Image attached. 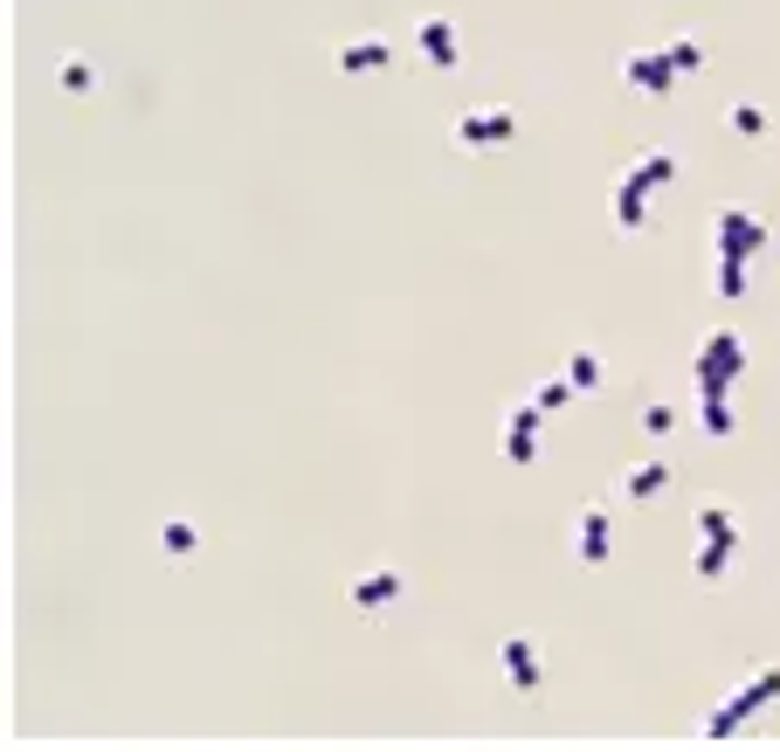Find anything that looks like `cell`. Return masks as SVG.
Instances as JSON below:
<instances>
[{"label": "cell", "instance_id": "d4e9b609", "mask_svg": "<svg viewBox=\"0 0 780 752\" xmlns=\"http://www.w3.org/2000/svg\"><path fill=\"white\" fill-rule=\"evenodd\" d=\"M642 428H649V435H670V428H678V407H670V401H649V407H642Z\"/></svg>", "mask_w": 780, "mask_h": 752}, {"label": "cell", "instance_id": "7c38bea8", "mask_svg": "<svg viewBox=\"0 0 780 752\" xmlns=\"http://www.w3.org/2000/svg\"><path fill=\"white\" fill-rule=\"evenodd\" d=\"M615 221L621 228H642L649 221V187H642L636 173H621V187H615Z\"/></svg>", "mask_w": 780, "mask_h": 752}, {"label": "cell", "instance_id": "9a60e30c", "mask_svg": "<svg viewBox=\"0 0 780 752\" xmlns=\"http://www.w3.org/2000/svg\"><path fill=\"white\" fill-rule=\"evenodd\" d=\"M733 553H739V538H705V546H697V580H725Z\"/></svg>", "mask_w": 780, "mask_h": 752}, {"label": "cell", "instance_id": "e0dca14e", "mask_svg": "<svg viewBox=\"0 0 780 752\" xmlns=\"http://www.w3.org/2000/svg\"><path fill=\"white\" fill-rule=\"evenodd\" d=\"M697 401H705V435H718V443H725V435L739 428V422H733V401H725V386H712V394H697Z\"/></svg>", "mask_w": 780, "mask_h": 752}, {"label": "cell", "instance_id": "2e32d148", "mask_svg": "<svg viewBox=\"0 0 780 752\" xmlns=\"http://www.w3.org/2000/svg\"><path fill=\"white\" fill-rule=\"evenodd\" d=\"M566 380H574V394H594V386H602V359H594L587 346H574L566 352Z\"/></svg>", "mask_w": 780, "mask_h": 752}, {"label": "cell", "instance_id": "ac0fdd59", "mask_svg": "<svg viewBox=\"0 0 780 752\" xmlns=\"http://www.w3.org/2000/svg\"><path fill=\"white\" fill-rule=\"evenodd\" d=\"M697 538H739V525H733V511H725L718 498H712V504H697Z\"/></svg>", "mask_w": 780, "mask_h": 752}, {"label": "cell", "instance_id": "8992f818", "mask_svg": "<svg viewBox=\"0 0 780 752\" xmlns=\"http://www.w3.org/2000/svg\"><path fill=\"white\" fill-rule=\"evenodd\" d=\"M401 593H408V580L394 574V566H380V574H359V580L346 587V601H353V608H394Z\"/></svg>", "mask_w": 780, "mask_h": 752}, {"label": "cell", "instance_id": "cb8c5ba5", "mask_svg": "<svg viewBox=\"0 0 780 752\" xmlns=\"http://www.w3.org/2000/svg\"><path fill=\"white\" fill-rule=\"evenodd\" d=\"M733 132L760 139V132H767V111H760V103H733Z\"/></svg>", "mask_w": 780, "mask_h": 752}, {"label": "cell", "instance_id": "d6986e66", "mask_svg": "<svg viewBox=\"0 0 780 752\" xmlns=\"http://www.w3.org/2000/svg\"><path fill=\"white\" fill-rule=\"evenodd\" d=\"M663 56H670V69H678V76H691L697 63H705V42H697V35H678V42L663 48Z\"/></svg>", "mask_w": 780, "mask_h": 752}, {"label": "cell", "instance_id": "7a4b0ae2", "mask_svg": "<svg viewBox=\"0 0 780 752\" xmlns=\"http://www.w3.org/2000/svg\"><path fill=\"white\" fill-rule=\"evenodd\" d=\"M739 367H746V346H739V331H712L705 346H697V394H712V386H725L733 394V380H739Z\"/></svg>", "mask_w": 780, "mask_h": 752}, {"label": "cell", "instance_id": "3957f363", "mask_svg": "<svg viewBox=\"0 0 780 752\" xmlns=\"http://www.w3.org/2000/svg\"><path fill=\"white\" fill-rule=\"evenodd\" d=\"M712 236H718V255H739V263H746V255H760V249H767V221L752 215V207H725Z\"/></svg>", "mask_w": 780, "mask_h": 752}, {"label": "cell", "instance_id": "603a6c76", "mask_svg": "<svg viewBox=\"0 0 780 752\" xmlns=\"http://www.w3.org/2000/svg\"><path fill=\"white\" fill-rule=\"evenodd\" d=\"M566 394H574V380H566V373H560V380H539V394H532V407H539V414H553V407H560Z\"/></svg>", "mask_w": 780, "mask_h": 752}, {"label": "cell", "instance_id": "277c9868", "mask_svg": "<svg viewBox=\"0 0 780 752\" xmlns=\"http://www.w3.org/2000/svg\"><path fill=\"white\" fill-rule=\"evenodd\" d=\"M505 139H518V118L511 111H498V103H484V111H463L456 118V145H505Z\"/></svg>", "mask_w": 780, "mask_h": 752}, {"label": "cell", "instance_id": "4fadbf2b", "mask_svg": "<svg viewBox=\"0 0 780 752\" xmlns=\"http://www.w3.org/2000/svg\"><path fill=\"white\" fill-rule=\"evenodd\" d=\"M663 483H670V462H663V456H649V462H636V470L621 477V498H657Z\"/></svg>", "mask_w": 780, "mask_h": 752}, {"label": "cell", "instance_id": "ffe728a7", "mask_svg": "<svg viewBox=\"0 0 780 752\" xmlns=\"http://www.w3.org/2000/svg\"><path fill=\"white\" fill-rule=\"evenodd\" d=\"M56 84H63V90H76V97H84V90L97 84V76H90V63H84V56H63V63H56Z\"/></svg>", "mask_w": 780, "mask_h": 752}, {"label": "cell", "instance_id": "7402d4cb", "mask_svg": "<svg viewBox=\"0 0 780 752\" xmlns=\"http://www.w3.org/2000/svg\"><path fill=\"white\" fill-rule=\"evenodd\" d=\"M160 546H166L173 559H187V553H194V525H187V517H173V525L160 532Z\"/></svg>", "mask_w": 780, "mask_h": 752}, {"label": "cell", "instance_id": "5bb4252c", "mask_svg": "<svg viewBox=\"0 0 780 752\" xmlns=\"http://www.w3.org/2000/svg\"><path fill=\"white\" fill-rule=\"evenodd\" d=\"M629 173L642 179L649 194H657V187H670V179H678V152H642V160H636Z\"/></svg>", "mask_w": 780, "mask_h": 752}, {"label": "cell", "instance_id": "8fae6325", "mask_svg": "<svg viewBox=\"0 0 780 752\" xmlns=\"http://www.w3.org/2000/svg\"><path fill=\"white\" fill-rule=\"evenodd\" d=\"M498 663H505V677H511L518 690H539V650H532L526 635H511L505 650H498Z\"/></svg>", "mask_w": 780, "mask_h": 752}, {"label": "cell", "instance_id": "52a82bcc", "mask_svg": "<svg viewBox=\"0 0 780 752\" xmlns=\"http://www.w3.org/2000/svg\"><path fill=\"white\" fill-rule=\"evenodd\" d=\"M414 42H422V63H435V69H456V21H449V14H422V29H414Z\"/></svg>", "mask_w": 780, "mask_h": 752}, {"label": "cell", "instance_id": "5b68a950", "mask_svg": "<svg viewBox=\"0 0 780 752\" xmlns=\"http://www.w3.org/2000/svg\"><path fill=\"white\" fill-rule=\"evenodd\" d=\"M621 84H636L649 97H663V90H678V69H670L663 48H636V56H621Z\"/></svg>", "mask_w": 780, "mask_h": 752}, {"label": "cell", "instance_id": "9c48e42d", "mask_svg": "<svg viewBox=\"0 0 780 752\" xmlns=\"http://www.w3.org/2000/svg\"><path fill=\"white\" fill-rule=\"evenodd\" d=\"M574 553H581L587 566H602V559H608V504H587V511H581V525H574Z\"/></svg>", "mask_w": 780, "mask_h": 752}, {"label": "cell", "instance_id": "30bf717a", "mask_svg": "<svg viewBox=\"0 0 780 752\" xmlns=\"http://www.w3.org/2000/svg\"><path fill=\"white\" fill-rule=\"evenodd\" d=\"M394 63V42L387 35H359V42H339V69L359 76V69H387Z\"/></svg>", "mask_w": 780, "mask_h": 752}, {"label": "cell", "instance_id": "6da1fadb", "mask_svg": "<svg viewBox=\"0 0 780 752\" xmlns=\"http://www.w3.org/2000/svg\"><path fill=\"white\" fill-rule=\"evenodd\" d=\"M773 697H780V663L752 669V677H746V690H733V697H725V705L705 718V739H733V732H739V724H746L752 711H760V705H773Z\"/></svg>", "mask_w": 780, "mask_h": 752}, {"label": "cell", "instance_id": "44dd1931", "mask_svg": "<svg viewBox=\"0 0 780 752\" xmlns=\"http://www.w3.org/2000/svg\"><path fill=\"white\" fill-rule=\"evenodd\" d=\"M718 297H746V263L739 255H718Z\"/></svg>", "mask_w": 780, "mask_h": 752}, {"label": "cell", "instance_id": "ba28073f", "mask_svg": "<svg viewBox=\"0 0 780 752\" xmlns=\"http://www.w3.org/2000/svg\"><path fill=\"white\" fill-rule=\"evenodd\" d=\"M505 456H511V462H532V456H539V407H532V401H518V407L505 414Z\"/></svg>", "mask_w": 780, "mask_h": 752}]
</instances>
